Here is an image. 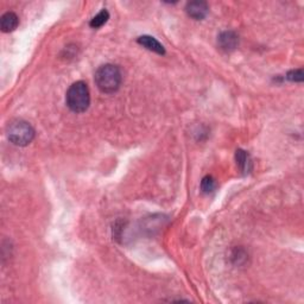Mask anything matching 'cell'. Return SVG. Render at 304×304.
<instances>
[{"label": "cell", "mask_w": 304, "mask_h": 304, "mask_svg": "<svg viewBox=\"0 0 304 304\" xmlns=\"http://www.w3.org/2000/svg\"><path fill=\"white\" fill-rule=\"evenodd\" d=\"M94 80L100 92L113 94L120 88L122 80L121 71L114 64H104L97 68Z\"/></svg>", "instance_id": "6da1fadb"}, {"label": "cell", "mask_w": 304, "mask_h": 304, "mask_svg": "<svg viewBox=\"0 0 304 304\" xmlns=\"http://www.w3.org/2000/svg\"><path fill=\"white\" fill-rule=\"evenodd\" d=\"M67 106L75 113H83L90 105V93L87 83L83 81L74 82L68 89L66 95Z\"/></svg>", "instance_id": "7a4b0ae2"}, {"label": "cell", "mask_w": 304, "mask_h": 304, "mask_svg": "<svg viewBox=\"0 0 304 304\" xmlns=\"http://www.w3.org/2000/svg\"><path fill=\"white\" fill-rule=\"evenodd\" d=\"M7 138L13 145L27 146L35 138V130L28 121L14 120L7 128Z\"/></svg>", "instance_id": "3957f363"}, {"label": "cell", "mask_w": 304, "mask_h": 304, "mask_svg": "<svg viewBox=\"0 0 304 304\" xmlns=\"http://www.w3.org/2000/svg\"><path fill=\"white\" fill-rule=\"evenodd\" d=\"M209 7L205 2H190L187 4L186 12L195 20H202L208 14Z\"/></svg>", "instance_id": "277c9868"}, {"label": "cell", "mask_w": 304, "mask_h": 304, "mask_svg": "<svg viewBox=\"0 0 304 304\" xmlns=\"http://www.w3.org/2000/svg\"><path fill=\"white\" fill-rule=\"evenodd\" d=\"M218 44L223 52H233L239 44V37L234 31H223L219 35Z\"/></svg>", "instance_id": "5b68a950"}, {"label": "cell", "mask_w": 304, "mask_h": 304, "mask_svg": "<svg viewBox=\"0 0 304 304\" xmlns=\"http://www.w3.org/2000/svg\"><path fill=\"white\" fill-rule=\"evenodd\" d=\"M137 42L145 49L158 54V55H164L165 54L164 46H163L155 37H152V36H140V37L137 39Z\"/></svg>", "instance_id": "8992f818"}, {"label": "cell", "mask_w": 304, "mask_h": 304, "mask_svg": "<svg viewBox=\"0 0 304 304\" xmlns=\"http://www.w3.org/2000/svg\"><path fill=\"white\" fill-rule=\"evenodd\" d=\"M18 24H19V19H18V16L14 12H6L0 19V28L5 34L16 30Z\"/></svg>", "instance_id": "52a82bcc"}, {"label": "cell", "mask_w": 304, "mask_h": 304, "mask_svg": "<svg viewBox=\"0 0 304 304\" xmlns=\"http://www.w3.org/2000/svg\"><path fill=\"white\" fill-rule=\"evenodd\" d=\"M237 159V164L242 172H248L251 170V161H249V156L244 150H238L235 155Z\"/></svg>", "instance_id": "ba28073f"}, {"label": "cell", "mask_w": 304, "mask_h": 304, "mask_svg": "<svg viewBox=\"0 0 304 304\" xmlns=\"http://www.w3.org/2000/svg\"><path fill=\"white\" fill-rule=\"evenodd\" d=\"M108 19H110V13H108L107 10L104 9L103 11H100V12L97 13L92 20H90L89 25L93 29H99L101 27H104V25L107 23Z\"/></svg>", "instance_id": "9c48e42d"}, {"label": "cell", "mask_w": 304, "mask_h": 304, "mask_svg": "<svg viewBox=\"0 0 304 304\" xmlns=\"http://www.w3.org/2000/svg\"><path fill=\"white\" fill-rule=\"evenodd\" d=\"M215 189V181L212 176H206L201 181V190L205 194L212 193Z\"/></svg>", "instance_id": "30bf717a"}, {"label": "cell", "mask_w": 304, "mask_h": 304, "mask_svg": "<svg viewBox=\"0 0 304 304\" xmlns=\"http://www.w3.org/2000/svg\"><path fill=\"white\" fill-rule=\"evenodd\" d=\"M287 79L291 82H302L303 81V70L302 69H295L289 71L287 74Z\"/></svg>", "instance_id": "8fae6325"}]
</instances>
